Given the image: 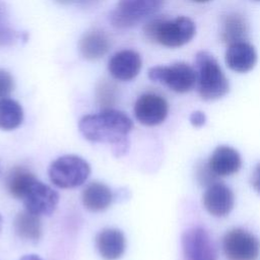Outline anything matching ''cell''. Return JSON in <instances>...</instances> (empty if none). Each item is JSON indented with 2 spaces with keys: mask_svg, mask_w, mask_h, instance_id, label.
<instances>
[{
  "mask_svg": "<svg viewBox=\"0 0 260 260\" xmlns=\"http://www.w3.org/2000/svg\"><path fill=\"white\" fill-rule=\"evenodd\" d=\"M142 66L140 55L134 50H121L115 53L108 63L110 74L117 80L128 81L135 78Z\"/></svg>",
  "mask_w": 260,
  "mask_h": 260,
  "instance_id": "7c38bea8",
  "label": "cell"
},
{
  "mask_svg": "<svg viewBox=\"0 0 260 260\" xmlns=\"http://www.w3.org/2000/svg\"><path fill=\"white\" fill-rule=\"evenodd\" d=\"M80 6L84 7V8H90L93 7L95 5H98L101 1L103 0H75Z\"/></svg>",
  "mask_w": 260,
  "mask_h": 260,
  "instance_id": "83f0119b",
  "label": "cell"
},
{
  "mask_svg": "<svg viewBox=\"0 0 260 260\" xmlns=\"http://www.w3.org/2000/svg\"><path fill=\"white\" fill-rule=\"evenodd\" d=\"M190 122L195 127H202L206 122V116L201 111H194L190 115Z\"/></svg>",
  "mask_w": 260,
  "mask_h": 260,
  "instance_id": "484cf974",
  "label": "cell"
},
{
  "mask_svg": "<svg viewBox=\"0 0 260 260\" xmlns=\"http://www.w3.org/2000/svg\"><path fill=\"white\" fill-rule=\"evenodd\" d=\"M257 1H260V0H257Z\"/></svg>",
  "mask_w": 260,
  "mask_h": 260,
  "instance_id": "d6a6232c",
  "label": "cell"
},
{
  "mask_svg": "<svg viewBox=\"0 0 260 260\" xmlns=\"http://www.w3.org/2000/svg\"><path fill=\"white\" fill-rule=\"evenodd\" d=\"M95 246L103 259L117 260L125 252L126 239L120 230L108 228L96 235Z\"/></svg>",
  "mask_w": 260,
  "mask_h": 260,
  "instance_id": "9a60e30c",
  "label": "cell"
},
{
  "mask_svg": "<svg viewBox=\"0 0 260 260\" xmlns=\"http://www.w3.org/2000/svg\"><path fill=\"white\" fill-rule=\"evenodd\" d=\"M54 1H56V2L59 3V4H64V5H66V4H69V3H71V2H73V1H75V0H54Z\"/></svg>",
  "mask_w": 260,
  "mask_h": 260,
  "instance_id": "f546056e",
  "label": "cell"
},
{
  "mask_svg": "<svg viewBox=\"0 0 260 260\" xmlns=\"http://www.w3.org/2000/svg\"><path fill=\"white\" fill-rule=\"evenodd\" d=\"M256 62L257 53L251 44L244 41L229 45L225 52V63L233 71L246 73L254 68Z\"/></svg>",
  "mask_w": 260,
  "mask_h": 260,
  "instance_id": "5bb4252c",
  "label": "cell"
},
{
  "mask_svg": "<svg viewBox=\"0 0 260 260\" xmlns=\"http://www.w3.org/2000/svg\"><path fill=\"white\" fill-rule=\"evenodd\" d=\"M114 199L111 189L101 182H91L85 186L81 194L84 207L90 211L107 209Z\"/></svg>",
  "mask_w": 260,
  "mask_h": 260,
  "instance_id": "e0dca14e",
  "label": "cell"
},
{
  "mask_svg": "<svg viewBox=\"0 0 260 260\" xmlns=\"http://www.w3.org/2000/svg\"><path fill=\"white\" fill-rule=\"evenodd\" d=\"M34 174L23 167H15L6 177V189L15 198L23 199L28 189L36 182Z\"/></svg>",
  "mask_w": 260,
  "mask_h": 260,
  "instance_id": "d6986e66",
  "label": "cell"
},
{
  "mask_svg": "<svg viewBox=\"0 0 260 260\" xmlns=\"http://www.w3.org/2000/svg\"><path fill=\"white\" fill-rule=\"evenodd\" d=\"M248 36V25L246 19L239 13L225 15L221 23L220 39L223 43L232 45L246 41Z\"/></svg>",
  "mask_w": 260,
  "mask_h": 260,
  "instance_id": "ac0fdd59",
  "label": "cell"
},
{
  "mask_svg": "<svg viewBox=\"0 0 260 260\" xmlns=\"http://www.w3.org/2000/svg\"><path fill=\"white\" fill-rule=\"evenodd\" d=\"M14 88V80L12 75L0 68V100L7 98Z\"/></svg>",
  "mask_w": 260,
  "mask_h": 260,
  "instance_id": "cb8c5ba5",
  "label": "cell"
},
{
  "mask_svg": "<svg viewBox=\"0 0 260 260\" xmlns=\"http://www.w3.org/2000/svg\"><path fill=\"white\" fill-rule=\"evenodd\" d=\"M183 252L187 260H217L215 246L202 228L188 229L182 236Z\"/></svg>",
  "mask_w": 260,
  "mask_h": 260,
  "instance_id": "ba28073f",
  "label": "cell"
},
{
  "mask_svg": "<svg viewBox=\"0 0 260 260\" xmlns=\"http://www.w3.org/2000/svg\"><path fill=\"white\" fill-rule=\"evenodd\" d=\"M251 185L253 189L260 194V164L256 166L251 176Z\"/></svg>",
  "mask_w": 260,
  "mask_h": 260,
  "instance_id": "4316f807",
  "label": "cell"
},
{
  "mask_svg": "<svg viewBox=\"0 0 260 260\" xmlns=\"http://www.w3.org/2000/svg\"><path fill=\"white\" fill-rule=\"evenodd\" d=\"M197 177L201 184L209 186L212 183H214L216 176L212 173L208 164H203L197 171Z\"/></svg>",
  "mask_w": 260,
  "mask_h": 260,
  "instance_id": "d4e9b609",
  "label": "cell"
},
{
  "mask_svg": "<svg viewBox=\"0 0 260 260\" xmlns=\"http://www.w3.org/2000/svg\"><path fill=\"white\" fill-rule=\"evenodd\" d=\"M23 121L22 107L14 100L4 98L0 100V129L13 130Z\"/></svg>",
  "mask_w": 260,
  "mask_h": 260,
  "instance_id": "44dd1931",
  "label": "cell"
},
{
  "mask_svg": "<svg viewBox=\"0 0 260 260\" xmlns=\"http://www.w3.org/2000/svg\"><path fill=\"white\" fill-rule=\"evenodd\" d=\"M195 31L194 21L187 16H178L174 19L154 18L144 26V35L149 41L169 48L189 43Z\"/></svg>",
  "mask_w": 260,
  "mask_h": 260,
  "instance_id": "7a4b0ae2",
  "label": "cell"
},
{
  "mask_svg": "<svg viewBox=\"0 0 260 260\" xmlns=\"http://www.w3.org/2000/svg\"><path fill=\"white\" fill-rule=\"evenodd\" d=\"M116 96V87L112 82L103 80L98 87V99L102 105H111Z\"/></svg>",
  "mask_w": 260,
  "mask_h": 260,
  "instance_id": "603a6c76",
  "label": "cell"
},
{
  "mask_svg": "<svg viewBox=\"0 0 260 260\" xmlns=\"http://www.w3.org/2000/svg\"><path fill=\"white\" fill-rule=\"evenodd\" d=\"M208 166L218 177H226L237 173L242 166V158L238 150L228 145L217 146L211 153Z\"/></svg>",
  "mask_w": 260,
  "mask_h": 260,
  "instance_id": "4fadbf2b",
  "label": "cell"
},
{
  "mask_svg": "<svg viewBox=\"0 0 260 260\" xmlns=\"http://www.w3.org/2000/svg\"><path fill=\"white\" fill-rule=\"evenodd\" d=\"M193 1L199 2V3H203V2H207V1H209V0H193Z\"/></svg>",
  "mask_w": 260,
  "mask_h": 260,
  "instance_id": "4dcf8cb0",
  "label": "cell"
},
{
  "mask_svg": "<svg viewBox=\"0 0 260 260\" xmlns=\"http://www.w3.org/2000/svg\"><path fill=\"white\" fill-rule=\"evenodd\" d=\"M222 251L228 260H257L260 241L244 229H233L222 238Z\"/></svg>",
  "mask_w": 260,
  "mask_h": 260,
  "instance_id": "52a82bcc",
  "label": "cell"
},
{
  "mask_svg": "<svg viewBox=\"0 0 260 260\" xmlns=\"http://www.w3.org/2000/svg\"><path fill=\"white\" fill-rule=\"evenodd\" d=\"M89 174L90 167L87 161L74 154L58 157L49 168L51 182L62 189H70L82 185Z\"/></svg>",
  "mask_w": 260,
  "mask_h": 260,
  "instance_id": "277c9868",
  "label": "cell"
},
{
  "mask_svg": "<svg viewBox=\"0 0 260 260\" xmlns=\"http://www.w3.org/2000/svg\"><path fill=\"white\" fill-rule=\"evenodd\" d=\"M162 4L164 0H119L110 14V21L117 28H129L155 13Z\"/></svg>",
  "mask_w": 260,
  "mask_h": 260,
  "instance_id": "8992f818",
  "label": "cell"
},
{
  "mask_svg": "<svg viewBox=\"0 0 260 260\" xmlns=\"http://www.w3.org/2000/svg\"><path fill=\"white\" fill-rule=\"evenodd\" d=\"M202 202L205 209L213 216L228 215L235 204V196L230 187L220 182H214L205 190Z\"/></svg>",
  "mask_w": 260,
  "mask_h": 260,
  "instance_id": "8fae6325",
  "label": "cell"
},
{
  "mask_svg": "<svg viewBox=\"0 0 260 260\" xmlns=\"http://www.w3.org/2000/svg\"><path fill=\"white\" fill-rule=\"evenodd\" d=\"M20 260H43V259H41L39 256H37L35 254H29V255L22 256Z\"/></svg>",
  "mask_w": 260,
  "mask_h": 260,
  "instance_id": "f1b7e54d",
  "label": "cell"
},
{
  "mask_svg": "<svg viewBox=\"0 0 260 260\" xmlns=\"http://www.w3.org/2000/svg\"><path fill=\"white\" fill-rule=\"evenodd\" d=\"M78 128L85 139L91 142L111 143L114 154L121 156L129 147L127 136L133 128V123L125 113L106 109L82 117Z\"/></svg>",
  "mask_w": 260,
  "mask_h": 260,
  "instance_id": "6da1fadb",
  "label": "cell"
},
{
  "mask_svg": "<svg viewBox=\"0 0 260 260\" xmlns=\"http://www.w3.org/2000/svg\"><path fill=\"white\" fill-rule=\"evenodd\" d=\"M111 43L109 37L103 30L94 29L87 31L79 41V52L81 56L89 61H94L104 57Z\"/></svg>",
  "mask_w": 260,
  "mask_h": 260,
  "instance_id": "2e32d148",
  "label": "cell"
},
{
  "mask_svg": "<svg viewBox=\"0 0 260 260\" xmlns=\"http://www.w3.org/2000/svg\"><path fill=\"white\" fill-rule=\"evenodd\" d=\"M21 39V34L13 29L8 21L7 10L0 2V46H10Z\"/></svg>",
  "mask_w": 260,
  "mask_h": 260,
  "instance_id": "7402d4cb",
  "label": "cell"
},
{
  "mask_svg": "<svg viewBox=\"0 0 260 260\" xmlns=\"http://www.w3.org/2000/svg\"><path fill=\"white\" fill-rule=\"evenodd\" d=\"M148 77L178 93L188 92L196 84L195 69L184 62L152 67L148 70Z\"/></svg>",
  "mask_w": 260,
  "mask_h": 260,
  "instance_id": "5b68a950",
  "label": "cell"
},
{
  "mask_svg": "<svg viewBox=\"0 0 260 260\" xmlns=\"http://www.w3.org/2000/svg\"><path fill=\"white\" fill-rule=\"evenodd\" d=\"M169 113L167 100L156 93L147 92L141 94L134 105L136 120L145 126H155L162 123Z\"/></svg>",
  "mask_w": 260,
  "mask_h": 260,
  "instance_id": "9c48e42d",
  "label": "cell"
},
{
  "mask_svg": "<svg viewBox=\"0 0 260 260\" xmlns=\"http://www.w3.org/2000/svg\"><path fill=\"white\" fill-rule=\"evenodd\" d=\"M25 210L41 215H50L59 202L58 193L50 186L36 180L23 197Z\"/></svg>",
  "mask_w": 260,
  "mask_h": 260,
  "instance_id": "30bf717a",
  "label": "cell"
},
{
  "mask_svg": "<svg viewBox=\"0 0 260 260\" xmlns=\"http://www.w3.org/2000/svg\"><path fill=\"white\" fill-rule=\"evenodd\" d=\"M1 229H2V216L0 215V232H1Z\"/></svg>",
  "mask_w": 260,
  "mask_h": 260,
  "instance_id": "1f68e13d",
  "label": "cell"
},
{
  "mask_svg": "<svg viewBox=\"0 0 260 260\" xmlns=\"http://www.w3.org/2000/svg\"><path fill=\"white\" fill-rule=\"evenodd\" d=\"M194 69L198 93L203 100H217L229 92V80L211 54L204 51L198 52Z\"/></svg>",
  "mask_w": 260,
  "mask_h": 260,
  "instance_id": "3957f363",
  "label": "cell"
},
{
  "mask_svg": "<svg viewBox=\"0 0 260 260\" xmlns=\"http://www.w3.org/2000/svg\"><path fill=\"white\" fill-rule=\"evenodd\" d=\"M13 225L16 235L23 240L36 242L42 236L40 216L27 210L21 211L15 216Z\"/></svg>",
  "mask_w": 260,
  "mask_h": 260,
  "instance_id": "ffe728a7",
  "label": "cell"
}]
</instances>
